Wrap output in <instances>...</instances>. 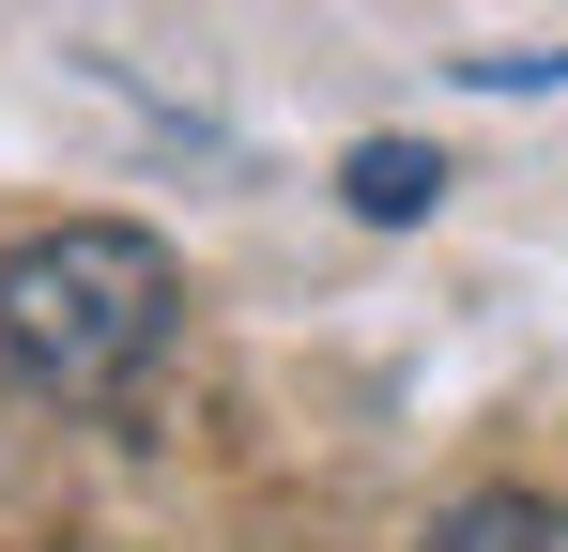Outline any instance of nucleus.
<instances>
[{
  "instance_id": "f03ea898",
  "label": "nucleus",
  "mask_w": 568,
  "mask_h": 552,
  "mask_svg": "<svg viewBox=\"0 0 568 552\" xmlns=\"http://www.w3.org/2000/svg\"><path fill=\"white\" fill-rule=\"evenodd\" d=\"M354 215H369V231H415V215H430V200H446V154H415V139H354Z\"/></svg>"
},
{
  "instance_id": "f257e3e1",
  "label": "nucleus",
  "mask_w": 568,
  "mask_h": 552,
  "mask_svg": "<svg viewBox=\"0 0 568 552\" xmlns=\"http://www.w3.org/2000/svg\"><path fill=\"white\" fill-rule=\"evenodd\" d=\"M170 323H185V276L154 231H123V215H78V231H31L16 262H0V354L16 384H47V399H123L139 368L170 354Z\"/></svg>"
},
{
  "instance_id": "7ed1b4c3",
  "label": "nucleus",
  "mask_w": 568,
  "mask_h": 552,
  "mask_svg": "<svg viewBox=\"0 0 568 552\" xmlns=\"http://www.w3.org/2000/svg\"><path fill=\"white\" fill-rule=\"evenodd\" d=\"M430 552H568V507L554 491H476V507L430 522Z\"/></svg>"
}]
</instances>
